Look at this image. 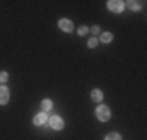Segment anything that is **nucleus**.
Listing matches in <instances>:
<instances>
[{"instance_id":"obj_1","label":"nucleus","mask_w":147,"mask_h":140,"mask_svg":"<svg viewBox=\"0 0 147 140\" xmlns=\"http://www.w3.org/2000/svg\"><path fill=\"white\" fill-rule=\"evenodd\" d=\"M96 117L99 118L100 121H108V120H110V117H111V112H110V109H108L107 106L100 104V106L96 109Z\"/></svg>"},{"instance_id":"obj_9","label":"nucleus","mask_w":147,"mask_h":140,"mask_svg":"<svg viewBox=\"0 0 147 140\" xmlns=\"http://www.w3.org/2000/svg\"><path fill=\"white\" fill-rule=\"evenodd\" d=\"M111 41H113V33L105 31V33L100 34V42H103V44H110Z\"/></svg>"},{"instance_id":"obj_3","label":"nucleus","mask_w":147,"mask_h":140,"mask_svg":"<svg viewBox=\"0 0 147 140\" xmlns=\"http://www.w3.org/2000/svg\"><path fill=\"white\" fill-rule=\"evenodd\" d=\"M50 128H53L55 131H61L63 128H64V121H63V118H59L58 115H53V117H50Z\"/></svg>"},{"instance_id":"obj_7","label":"nucleus","mask_w":147,"mask_h":140,"mask_svg":"<svg viewBox=\"0 0 147 140\" xmlns=\"http://www.w3.org/2000/svg\"><path fill=\"white\" fill-rule=\"evenodd\" d=\"M91 98H92L94 101H97V103H100V101L103 100V92L100 89H94L92 92H91Z\"/></svg>"},{"instance_id":"obj_10","label":"nucleus","mask_w":147,"mask_h":140,"mask_svg":"<svg viewBox=\"0 0 147 140\" xmlns=\"http://www.w3.org/2000/svg\"><path fill=\"white\" fill-rule=\"evenodd\" d=\"M125 3V6L127 8H130L131 11H139L141 9V5H139L138 2H133V0H130V2H124Z\"/></svg>"},{"instance_id":"obj_2","label":"nucleus","mask_w":147,"mask_h":140,"mask_svg":"<svg viewBox=\"0 0 147 140\" xmlns=\"http://www.w3.org/2000/svg\"><path fill=\"white\" fill-rule=\"evenodd\" d=\"M107 6H108V9L113 11V13H122L125 8V3L121 2V0H110V2L107 3Z\"/></svg>"},{"instance_id":"obj_5","label":"nucleus","mask_w":147,"mask_h":140,"mask_svg":"<svg viewBox=\"0 0 147 140\" xmlns=\"http://www.w3.org/2000/svg\"><path fill=\"white\" fill-rule=\"evenodd\" d=\"M44 123H47V114L45 112H39L33 117V125L34 126H42Z\"/></svg>"},{"instance_id":"obj_13","label":"nucleus","mask_w":147,"mask_h":140,"mask_svg":"<svg viewBox=\"0 0 147 140\" xmlns=\"http://www.w3.org/2000/svg\"><path fill=\"white\" fill-rule=\"evenodd\" d=\"M8 81V72H0V83Z\"/></svg>"},{"instance_id":"obj_12","label":"nucleus","mask_w":147,"mask_h":140,"mask_svg":"<svg viewBox=\"0 0 147 140\" xmlns=\"http://www.w3.org/2000/svg\"><path fill=\"white\" fill-rule=\"evenodd\" d=\"M105 140H121V135L117 132H110V134L105 137Z\"/></svg>"},{"instance_id":"obj_6","label":"nucleus","mask_w":147,"mask_h":140,"mask_svg":"<svg viewBox=\"0 0 147 140\" xmlns=\"http://www.w3.org/2000/svg\"><path fill=\"white\" fill-rule=\"evenodd\" d=\"M9 101V92H8V87L5 86H0V104L5 106L6 103Z\"/></svg>"},{"instance_id":"obj_15","label":"nucleus","mask_w":147,"mask_h":140,"mask_svg":"<svg viewBox=\"0 0 147 140\" xmlns=\"http://www.w3.org/2000/svg\"><path fill=\"white\" fill-rule=\"evenodd\" d=\"M91 31H92V34H99V33H100V27L94 25L92 28H91Z\"/></svg>"},{"instance_id":"obj_14","label":"nucleus","mask_w":147,"mask_h":140,"mask_svg":"<svg viewBox=\"0 0 147 140\" xmlns=\"http://www.w3.org/2000/svg\"><path fill=\"white\" fill-rule=\"evenodd\" d=\"M88 30H89L88 27H80L78 28V36H85V34L88 33Z\"/></svg>"},{"instance_id":"obj_4","label":"nucleus","mask_w":147,"mask_h":140,"mask_svg":"<svg viewBox=\"0 0 147 140\" xmlns=\"http://www.w3.org/2000/svg\"><path fill=\"white\" fill-rule=\"evenodd\" d=\"M58 27L61 28L64 33H71L74 30V23H72V20H69V19H61L58 22Z\"/></svg>"},{"instance_id":"obj_8","label":"nucleus","mask_w":147,"mask_h":140,"mask_svg":"<svg viewBox=\"0 0 147 140\" xmlns=\"http://www.w3.org/2000/svg\"><path fill=\"white\" fill-rule=\"evenodd\" d=\"M53 107V103H52L50 98H45V100H42V103H41V111L42 112H49Z\"/></svg>"},{"instance_id":"obj_11","label":"nucleus","mask_w":147,"mask_h":140,"mask_svg":"<svg viewBox=\"0 0 147 140\" xmlns=\"http://www.w3.org/2000/svg\"><path fill=\"white\" fill-rule=\"evenodd\" d=\"M97 45H99V39H97V37H91V39L88 41V47L89 48H96Z\"/></svg>"}]
</instances>
